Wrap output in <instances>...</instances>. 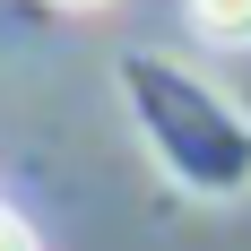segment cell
Instances as JSON below:
<instances>
[{"label":"cell","mask_w":251,"mask_h":251,"mask_svg":"<svg viewBox=\"0 0 251 251\" xmlns=\"http://www.w3.org/2000/svg\"><path fill=\"white\" fill-rule=\"evenodd\" d=\"M122 96H130V122H139L148 156L191 200H243L251 191V122L200 70L156 61V52H130L122 61Z\"/></svg>","instance_id":"cell-1"},{"label":"cell","mask_w":251,"mask_h":251,"mask_svg":"<svg viewBox=\"0 0 251 251\" xmlns=\"http://www.w3.org/2000/svg\"><path fill=\"white\" fill-rule=\"evenodd\" d=\"M182 18H191V35L217 52H251V0H182Z\"/></svg>","instance_id":"cell-2"},{"label":"cell","mask_w":251,"mask_h":251,"mask_svg":"<svg viewBox=\"0 0 251 251\" xmlns=\"http://www.w3.org/2000/svg\"><path fill=\"white\" fill-rule=\"evenodd\" d=\"M0 251H35V226H26V217H9V208H0Z\"/></svg>","instance_id":"cell-3"},{"label":"cell","mask_w":251,"mask_h":251,"mask_svg":"<svg viewBox=\"0 0 251 251\" xmlns=\"http://www.w3.org/2000/svg\"><path fill=\"white\" fill-rule=\"evenodd\" d=\"M52 9H113V0H52Z\"/></svg>","instance_id":"cell-4"}]
</instances>
